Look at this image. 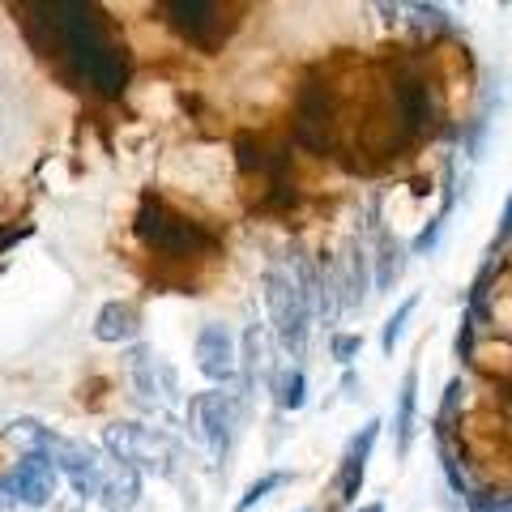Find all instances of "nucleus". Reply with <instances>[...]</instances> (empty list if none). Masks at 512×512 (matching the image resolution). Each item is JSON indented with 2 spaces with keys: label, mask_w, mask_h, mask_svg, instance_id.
<instances>
[{
  "label": "nucleus",
  "mask_w": 512,
  "mask_h": 512,
  "mask_svg": "<svg viewBox=\"0 0 512 512\" xmlns=\"http://www.w3.org/2000/svg\"><path fill=\"white\" fill-rule=\"evenodd\" d=\"M103 448L111 453L116 466H133L137 474H158V478H171L175 474V444L163 436V431H154L146 423H111L103 427Z\"/></svg>",
  "instance_id": "4"
},
{
  "label": "nucleus",
  "mask_w": 512,
  "mask_h": 512,
  "mask_svg": "<svg viewBox=\"0 0 512 512\" xmlns=\"http://www.w3.org/2000/svg\"><path fill=\"white\" fill-rule=\"evenodd\" d=\"M188 436L197 440L214 461L231 453L235 436V397L210 389V393H192L188 397Z\"/></svg>",
  "instance_id": "7"
},
{
  "label": "nucleus",
  "mask_w": 512,
  "mask_h": 512,
  "mask_svg": "<svg viewBox=\"0 0 512 512\" xmlns=\"http://www.w3.org/2000/svg\"><path fill=\"white\" fill-rule=\"evenodd\" d=\"M367 256L363 248H355L350 252V278H346V303L350 308H363V299H367Z\"/></svg>",
  "instance_id": "21"
},
{
  "label": "nucleus",
  "mask_w": 512,
  "mask_h": 512,
  "mask_svg": "<svg viewBox=\"0 0 512 512\" xmlns=\"http://www.w3.org/2000/svg\"><path fill=\"white\" fill-rule=\"evenodd\" d=\"M512 235V197H508V205H504V218H500V235H495V244H491V252L504 244V239Z\"/></svg>",
  "instance_id": "26"
},
{
  "label": "nucleus",
  "mask_w": 512,
  "mask_h": 512,
  "mask_svg": "<svg viewBox=\"0 0 512 512\" xmlns=\"http://www.w3.org/2000/svg\"><path fill=\"white\" fill-rule=\"evenodd\" d=\"M380 419H372V423H363V431L355 440H350V448H346V457H359V461H367L372 457V444H376V436H380Z\"/></svg>",
  "instance_id": "23"
},
{
  "label": "nucleus",
  "mask_w": 512,
  "mask_h": 512,
  "mask_svg": "<svg viewBox=\"0 0 512 512\" xmlns=\"http://www.w3.org/2000/svg\"><path fill=\"white\" fill-rule=\"evenodd\" d=\"M393 111H397V146L423 137L431 120H436V94H431V82L419 69H397L393 77Z\"/></svg>",
  "instance_id": "8"
},
{
  "label": "nucleus",
  "mask_w": 512,
  "mask_h": 512,
  "mask_svg": "<svg viewBox=\"0 0 512 512\" xmlns=\"http://www.w3.org/2000/svg\"><path fill=\"white\" fill-rule=\"evenodd\" d=\"M363 478H367V461L359 457H342L338 478H333V508H350L363 491Z\"/></svg>",
  "instance_id": "17"
},
{
  "label": "nucleus",
  "mask_w": 512,
  "mask_h": 512,
  "mask_svg": "<svg viewBox=\"0 0 512 512\" xmlns=\"http://www.w3.org/2000/svg\"><path fill=\"white\" fill-rule=\"evenodd\" d=\"M414 410H419V367H406L402 389H397V414H393L397 457L410 453V440H414Z\"/></svg>",
  "instance_id": "14"
},
{
  "label": "nucleus",
  "mask_w": 512,
  "mask_h": 512,
  "mask_svg": "<svg viewBox=\"0 0 512 512\" xmlns=\"http://www.w3.org/2000/svg\"><path fill=\"white\" fill-rule=\"evenodd\" d=\"M274 393H278V406L282 410H299L303 402H308V376H303L299 363L282 367L278 380H274Z\"/></svg>",
  "instance_id": "18"
},
{
  "label": "nucleus",
  "mask_w": 512,
  "mask_h": 512,
  "mask_svg": "<svg viewBox=\"0 0 512 512\" xmlns=\"http://www.w3.org/2000/svg\"><path fill=\"white\" fill-rule=\"evenodd\" d=\"M52 466L60 470V478H69V487L82 495V500H94L103 491V478H107V461L99 457V448H90L82 440H69L56 431L52 448H47Z\"/></svg>",
  "instance_id": "9"
},
{
  "label": "nucleus",
  "mask_w": 512,
  "mask_h": 512,
  "mask_svg": "<svg viewBox=\"0 0 512 512\" xmlns=\"http://www.w3.org/2000/svg\"><path fill=\"white\" fill-rule=\"evenodd\" d=\"M495 512H512V495H508V500H504L500 508H495Z\"/></svg>",
  "instance_id": "30"
},
{
  "label": "nucleus",
  "mask_w": 512,
  "mask_h": 512,
  "mask_svg": "<svg viewBox=\"0 0 512 512\" xmlns=\"http://www.w3.org/2000/svg\"><path fill=\"white\" fill-rule=\"evenodd\" d=\"M359 350H363V338H359V333H338V338H333V359H338L342 367L355 363Z\"/></svg>",
  "instance_id": "24"
},
{
  "label": "nucleus",
  "mask_w": 512,
  "mask_h": 512,
  "mask_svg": "<svg viewBox=\"0 0 512 512\" xmlns=\"http://www.w3.org/2000/svg\"><path fill=\"white\" fill-rule=\"evenodd\" d=\"M99 500H103L107 512H128V508H137V500H141V474H137L133 466H111L107 478H103Z\"/></svg>",
  "instance_id": "15"
},
{
  "label": "nucleus",
  "mask_w": 512,
  "mask_h": 512,
  "mask_svg": "<svg viewBox=\"0 0 512 512\" xmlns=\"http://www.w3.org/2000/svg\"><path fill=\"white\" fill-rule=\"evenodd\" d=\"M163 13L175 35L205 56H218L235 30L231 9L218 5V0H163Z\"/></svg>",
  "instance_id": "6"
},
{
  "label": "nucleus",
  "mask_w": 512,
  "mask_h": 512,
  "mask_svg": "<svg viewBox=\"0 0 512 512\" xmlns=\"http://www.w3.org/2000/svg\"><path fill=\"white\" fill-rule=\"evenodd\" d=\"M359 512H384V504H363Z\"/></svg>",
  "instance_id": "29"
},
{
  "label": "nucleus",
  "mask_w": 512,
  "mask_h": 512,
  "mask_svg": "<svg viewBox=\"0 0 512 512\" xmlns=\"http://www.w3.org/2000/svg\"><path fill=\"white\" fill-rule=\"evenodd\" d=\"M414 308H419V295L402 299V303H397V312H393L389 320H384V329H380V350H384V355H393V350H397V342H402L406 320L414 316Z\"/></svg>",
  "instance_id": "20"
},
{
  "label": "nucleus",
  "mask_w": 512,
  "mask_h": 512,
  "mask_svg": "<svg viewBox=\"0 0 512 512\" xmlns=\"http://www.w3.org/2000/svg\"><path fill=\"white\" fill-rule=\"evenodd\" d=\"M128 380H133V389H137V402L150 406V410L175 406V397H180L175 372L154 355V350H146V346H133V350H128Z\"/></svg>",
  "instance_id": "10"
},
{
  "label": "nucleus",
  "mask_w": 512,
  "mask_h": 512,
  "mask_svg": "<svg viewBox=\"0 0 512 512\" xmlns=\"http://www.w3.org/2000/svg\"><path fill=\"white\" fill-rule=\"evenodd\" d=\"M291 128H295V141H299V146H308V150L320 154V158L338 150V94H333L329 82H320L316 73L299 86Z\"/></svg>",
  "instance_id": "5"
},
{
  "label": "nucleus",
  "mask_w": 512,
  "mask_h": 512,
  "mask_svg": "<svg viewBox=\"0 0 512 512\" xmlns=\"http://www.w3.org/2000/svg\"><path fill=\"white\" fill-rule=\"evenodd\" d=\"M26 30L43 56H56L99 99H120L128 86V52L107 13L90 0H39L22 5Z\"/></svg>",
  "instance_id": "1"
},
{
  "label": "nucleus",
  "mask_w": 512,
  "mask_h": 512,
  "mask_svg": "<svg viewBox=\"0 0 512 512\" xmlns=\"http://www.w3.org/2000/svg\"><path fill=\"white\" fill-rule=\"evenodd\" d=\"M137 333H141V312L128 299H111L99 308V316H94V338L107 342V346L133 342Z\"/></svg>",
  "instance_id": "13"
},
{
  "label": "nucleus",
  "mask_w": 512,
  "mask_h": 512,
  "mask_svg": "<svg viewBox=\"0 0 512 512\" xmlns=\"http://www.w3.org/2000/svg\"><path fill=\"white\" fill-rule=\"evenodd\" d=\"M410 13H419V26H436V30L448 26V18H444V9H440V5H414Z\"/></svg>",
  "instance_id": "25"
},
{
  "label": "nucleus",
  "mask_w": 512,
  "mask_h": 512,
  "mask_svg": "<svg viewBox=\"0 0 512 512\" xmlns=\"http://www.w3.org/2000/svg\"><path fill=\"white\" fill-rule=\"evenodd\" d=\"M133 235L137 244L154 252V256H167V261H192V256H214L222 248V239L205 227V222L180 214L171 201L154 197L146 192L133 214Z\"/></svg>",
  "instance_id": "2"
},
{
  "label": "nucleus",
  "mask_w": 512,
  "mask_h": 512,
  "mask_svg": "<svg viewBox=\"0 0 512 512\" xmlns=\"http://www.w3.org/2000/svg\"><path fill=\"white\" fill-rule=\"evenodd\" d=\"M197 367L214 384H227L235 376V338L227 333V325H205L197 333Z\"/></svg>",
  "instance_id": "12"
},
{
  "label": "nucleus",
  "mask_w": 512,
  "mask_h": 512,
  "mask_svg": "<svg viewBox=\"0 0 512 512\" xmlns=\"http://www.w3.org/2000/svg\"><path fill=\"white\" fill-rule=\"evenodd\" d=\"M342 389H346V397H359L355 389H359V380H355V372H346V380H342Z\"/></svg>",
  "instance_id": "27"
},
{
  "label": "nucleus",
  "mask_w": 512,
  "mask_h": 512,
  "mask_svg": "<svg viewBox=\"0 0 512 512\" xmlns=\"http://www.w3.org/2000/svg\"><path fill=\"white\" fill-rule=\"evenodd\" d=\"M402 244H397V239L393 235H384L380 231V256H376V261H380V269H376V291H389V286L397 282V278H402Z\"/></svg>",
  "instance_id": "19"
},
{
  "label": "nucleus",
  "mask_w": 512,
  "mask_h": 512,
  "mask_svg": "<svg viewBox=\"0 0 512 512\" xmlns=\"http://www.w3.org/2000/svg\"><path fill=\"white\" fill-rule=\"evenodd\" d=\"M265 312L269 325H274L278 342L299 359L308 350V329H312V299L303 295V286L291 278V269H265Z\"/></svg>",
  "instance_id": "3"
},
{
  "label": "nucleus",
  "mask_w": 512,
  "mask_h": 512,
  "mask_svg": "<svg viewBox=\"0 0 512 512\" xmlns=\"http://www.w3.org/2000/svg\"><path fill=\"white\" fill-rule=\"evenodd\" d=\"M5 508H18V504H13V500H9V491L0 487V512H5Z\"/></svg>",
  "instance_id": "28"
},
{
  "label": "nucleus",
  "mask_w": 512,
  "mask_h": 512,
  "mask_svg": "<svg viewBox=\"0 0 512 512\" xmlns=\"http://www.w3.org/2000/svg\"><path fill=\"white\" fill-rule=\"evenodd\" d=\"M0 487L9 491V500H13V504L43 508V504L56 495V487H60V470L52 466V457L30 453V457H22L5 478H0Z\"/></svg>",
  "instance_id": "11"
},
{
  "label": "nucleus",
  "mask_w": 512,
  "mask_h": 512,
  "mask_svg": "<svg viewBox=\"0 0 512 512\" xmlns=\"http://www.w3.org/2000/svg\"><path fill=\"white\" fill-rule=\"evenodd\" d=\"M282 483H286V470H269V474H261V478H256V483L244 491V500L235 504V512H252L256 504L265 500L269 491H274V487H282Z\"/></svg>",
  "instance_id": "22"
},
{
  "label": "nucleus",
  "mask_w": 512,
  "mask_h": 512,
  "mask_svg": "<svg viewBox=\"0 0 512 512\" xmlns=\"http://www.w3.org/2000/svg\"><path fill=\"white\" fill-rule=\"evenodd\" d=\"M5 440H9L13 448H22V457H30V453H43V457H47V448H52L56 431L43 427L39 419H13V423L5 427Z\"/></svg>",
  "instance_id": "16"
}]
</instances>
